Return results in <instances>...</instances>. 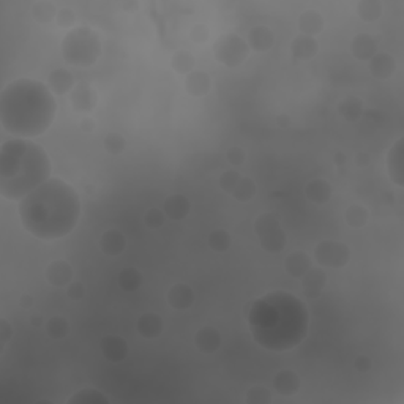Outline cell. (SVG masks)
Returning a JSON list of instances; mask_svg holds the SVG:
<instances>
[{"label": "cell", "mask_w": 404, "mask_h": 404, "mask_svg": "<svg viewBox=\"0 0 404 404\" xmlns=\"http://www.w3.org/2000/svg\"><path fill=\"white\" fill-rule=\"evenodd\" d=\"M98 247L102 250L103 254H106L109 257H117L124 254V251L127 250L125 234L120 229H117V227H111V229L104 231L102 236H99Z\"/></svg>", "instance_id": "ac0fdd59"}, {"label": "cell", "mask_w": 404, "mask_h": 404, "mask_svg": "<svg viewBox=\"0 0 404 404\" xmlns=\"http://www.w3.org/2000/svg\"><path fill=\"white\" fill-rule=\"evenodd\" d=\"M302 280V291L303 296L309 300H316L322 296V292L327 288V283H329V278H327L325 268H322L319 266H313L309 270L303 275Z\"/></svg>", "instance_id": "4fadbf2b"}, {"label": "cell", "mask_w": 404, "mask_h": 404, "mask_svg": "<svg viewBox=\"0 0 404 404\" xmlns=\"http://www.w3.org/2000/svg\"><path fill=\"white\" fill-rule=\"evenodd\" d=\"M70 322L67 318L63 316H51V318L46 321L45 324V330L46 335H48L52 341H62L63 338L68 337L70 333Z\"/></svg>", "instance_id": "d590c367"}, {"label": "cell", "mask_w": 404, "mask_h": 404, "mask_svg": "<svg viewBox=\"0 0 404 404\" xmlns=\"http://www.w3.org/2000/svg\"><path fill=\"white\" fill-rule=\"evenodd\" d=\"M303 193L309 202L316 204V206H324L333 196V186L325 179H313L305 185Z\"/></svg>", "instance_id": "484cf974"}, {"label": "cell", "mask_w": 404, "mask_h": 404, "mask_svg": "<svg viewBox=\"0 0 404 404\" xmlns=\"http://www.w3.org/2000/svg\"><path fill=\"white\" fill-rule=\"evenodd\" d=\"M99 350L102 355L111 363L124 362L130 354V346L120 335H104L99 339Z\"/></svg>", "instance_id": "5bb4252c"}, {"label": "cell", "mask_w": 404, "mask_h": 404, "mask_svg": "<svg viewBox=\"0 0 404 404\" xmlns=\"http://www.w3.org/2000/svg\"><path fill=\"white\" fill-rule=\"evenodd\" d=\"M56 114V95L42 81L15 79L0 93V124L13 138L43 136L54 124Z\"/></svg>", "instance_id": "3957f363"}, {"label": "cell", "mask_w": 404, "mask_h": 404, "mask_svg": "<svg viewBox=\"0 0 404 404\" xmlns=\"http://www.w3.org/2000/svg\"><path fill=\"white\" fill-rule=\"evenodd\" d=\"M161 209L168 220L184 221L188 218L191 212V201L185 195H181V193H174V195H169L163 201Z\"/></svg>", "instance_id": "e0dca14e"}, {"label": "cell", "mask_w": 404, "mask_h": 404, "mask_svg": "<svg viewBox=\"0 0 404 404\" xmlns=\"http://www.w3.org/2000/svg\"><path fill=\"white\" fill-rule=\"evenodd\" d=\"M45 278L52 288H67V286L74 281V270L72 264L65 259H56L48 264L45 270Z\"/></svg>", "instance_id": "7c38bea8"}, {"label": "cell", "mask_w": 404, "mask_h": 404, "mask_svg": "<svg viewBox=\"0 0 404 404\" xmlns=\"http://www.w3.org/2000/svg\"><path fill=\"white\" fill-rule=\"evenodd\" d=\"M355 11L363 22H376L384 13V5L380 0H360Z\"/></svg>", "instance_id": "836d02e7"}, {"label": "cell", "mask_w": 404, "mask_h": 404, "mask_svg": "<svg viewBox=\"0 0 404 404\" xmlns=\"http://www.w3.org/2000/svg\"><path fill=\"white\" fill-rule=\"evenodd\" d=\"M185 89L195 98L206 97L212 90V78L207 72L195 70L188 76H185Z\"/></svg>", "instance_id": "4316f807"}, {"label": "cell", "mask_w": 404, "mask_h": 404, "mask_svg": "<svg viewBox=\"0 0 404 404\" xmlns=\"http://www.w3.org/2000/svg\"><path fill=\"white\" fill-rule=\"evenodd\" d=\"M31 325L33 327V329H38V327H42V325H45L46 324V321H45V318L42 314H35V316H32L31 318Z\"/></svg>", "instance_id": "11a10c76"}, {"label": "cell", "mask_w": 404, "mask_h": 404, "mask_svg": "<svg viewBox=\"0 0 404 404\" xmlns=\"http://www.w3.org/2000/svg\"><path fill=\"white\" fill-rule=\"evenodd\" d=\"M354 370L357 373H368V371H371V368H373V360H371V357H368L365 354H360V355H357L355 359H354Z\"/></svg>", "instance_id": "c3c4849f"}, {"label": "cell", "mask_w": 404, "mask_h": 404, "mask_svg": "<svg viewBox=\"0 0 404 404\" xmlns=\"http://www.w3.org/2000/svg\"><path fill=\"white\" fill-rule=\"evenodd\" d=\"M136 330L144 339H156L165 330V321L158 313H143L136 321Z\"/></svg>", "instance_id": "44dd1931"}, {"label": "cell", "mask_w": 404, "mask_h": 404, "mask_svg": "<svg viewBox=\"0 0 404 404\" xmlns=\"http://www.w3.org/2000/svg\"><path fill=\"white\" fill-rule=\"evenodd\" d=\"M11 338H13V325L7 318H0V353H3Z\"/></svg>", "instance_id": "7dc6e473"}, {"label": "cell", "mask_w": 404, "mask_h": 404, "mask_svg": "<svg viewBox=\"0 0 404 404\" xmlns=\"http://www.w3.org/2000/svg\"><path fill=\"white\" fill-rule=\"evenodd\" d=\"M31 13L35 22L42 26H48L52 21H56L58 8L56 7V3L49 2V0H38V2L32 3Z\"/></svg>", "instance_id": "4dcf8cb0"}, {"label": "cell", "mask_w": 404, "mask_h": 404, "mask_svg": "<svg viewBox=\"0 0 404 404\" xmlns=\"http://www.w3.org/2000/svg\"><path fill=\"white\" fill-rule=\"evenodd\" d=\"M76 83L73 73L67 68H56L52 70L48 76V87L56 97L70 95L73 92Z\"/></svg>", "instance_id": "7402d4cb"}, {"label": "cell", "mask_w": 404, "mask_h": 404, "mask_svg": "<svg viewBox=\"0 0 404 404\" xmlns=\"http://www.w3.org/2000/svg\"><path fill=\"white\" fill-rule=\"evenodd\" d=\"M67 404H111V398L102 390L86 387L74 391L67 400Z\"/></svg>", "instance_id": "f546056e"}, {"label": "cell", "mask_w": 404, "mask_h": 404, "mask_svg": "<svg viewBox=\"0 0 404 404\" xmlns=\"http://www.w3.org/2000/svg\"><path fill=\"white\" fill-rule=\"evenodd\" d=\"M380 38L371 33H357L350 42V54L360 62H368L379 51Z\"/></svg>", "instance_id": "2e32d148"}, {"label": "cell", "mask_w": 404, "mask_h": 404, "mask_svg": "<svg viewBox=\"0 0 404 404\" xmlns=\"http://www.w3.org/2000/svg\"><path fill=\"white\" fill-rule=\"evenodd\" d=\"M245 40H247V43L250 46V51L262 54V52H267L273 48L275 33L270 27L259 24L250 29V32Z\"/></svg>", "instance_id": "d6986e66"}, {"label": "cell", "mask_w": 404, "mask_h": 404, "mask_svg": "<svg viewBox=\"0 0 404 404\" xmlns=\"http://www.w3.org/2000/svg\"><path fill=\"white\" fill-rule=\"evenodd\" d=\"M319 43L313 37L298 33L291 42V56L296 62H308L318 56Z\"/></svg>", "instance_id": "ffe728a7"}, {"label": "cell", "mask_w": 404, "mask_h": 404, "mask_svg": "<svg viewBox=\"0 0 404 404\" xmlns=\"http://www.w3.org/2000/svg\"><path fill=\"white\" fill-rule=\"evenodd\" d=\"M251 335L259 346L275 353L294 349L307 338L309 313L300 298L277 291L247 308Z\"/></svg>", "instance_id": "7a4b0ae2"}, {"label": "cell", "mask_w": 404, "mask_h": 404, "mask_svg": "<svg viewBox=\"0 0 404 404\" xmlns=\"http://www.w3.org/2000/svg\"><path fill=\"white\" fill-rule=\"evenodd\" d=\"M195 67L196 58L190 51L179 49L171 57V68L180 76H188L191 72H195Z\"/></svg>", "instance_id": "e575fe53"}, {"label": "cell", "mask_w": 404, "mask_h": 404, "mask_svg": "<svg viewBox=\"0 0 404 404\" xmlns=\"http://www.w3.org/2000/svg\"><path fill=\"white\" fill-rule=\"evenodd\" d=\"M338 113L344 120L349 124H355L362 119L363 113H365V104H363L359 97H346L341 103L338 104Z\"/></svg>", "instance_id": "f1b7e54d"}, {"label": "cell", "mask_w": 404, "mask_h": 404, "mask_svg": "<svg viewBox=\"0 0 404 404\" xmlns=\"http://www.w3.org/2000/svg\"><path fill=\"white\" fill-rule=\"evenodd\" d=\"M313 267L312 256L305 251H292L284 259V270L292 278L300 280Z\"/></svg>", "instance_id": "83f0119b"}, {"label": "cell", "mask_w": 404, "mask_h": 404, "mask_svg": "<svg viewBox=\"0 0 404 404\" xmlns=\"http://www.w3.org/2000/svg\"><path fill=\"white\" fill-rule=\"evenodd\" d=\"M297 27H298V32H300L302 35L316 38L318 35L324 32V27H325L324 16H322L318 10L302 11L297 17Z\"/></svg>", "instance_id": "d4e9b609"}, {"label": "cell", "mask_w": 404, "mask_h": 404, "mask_svg": "<svg viewBox=\"0 0 404 404\" xmlns=\"http://www.w3.org/2000/svg\"><path fill=\"white\" fill-rule=\"evenodd\" d=\"M95 128H97V122L92 115H84L83 119L79 120V130L83 133L90 134V133L95 131Z\"/></svg>", "instance_id": "681fc988"}, {"label": "cell", "mask_w": 404, "mask_h": 404, "mask_svg": "<svg viewBox=\"0 0 404 404\" xmlns=\"http://www.w3.org/2000/svg\"><path fill=\"white\" fill-rule=\"evenodd\" d=\"M33 303H35V297L32 294H22L19 297V307L21 308H24V309H31L33 307Z\"/></svg>", "instance_id": "816d5d0a"}, {"label": "cell", "mask_w": 404, "mask_h": 404, "mask_svg": "<svg viewBox=\"0 0 404 404\" xmlns=\"http://www.w3.org/2000/svg\"><path fill=\"white\" fill-rule=\"evenodd\" d=\"M275 122H277V125L281 128V130H286V128L291 127V117L288 114H278Z\"/></svg>", "instance_id": "f5cc1de1"}, {"label": "cell", "mask_w": 404, "mask_h": 404, "mask_svg": "<svg viewBox=\"0 0 404 404\" xmlns=\"http://www.w3.org/2000/svg\"><path fill=\"white\" fill-rule=\"evenodd\" d=\"M62 57L68 65L78 68L93 67L102 57L103 45L99 35L87 26L68 31L60 45Z\"/></svg>", "instance_id": "5b68a950"}, {"label": "cell", "mask_w": 404, "mask_h": 404, "mask_svg": "<svg viewBox=\"0 0 404 404\" xmlns=\"http://www.w3.org/2000/svg\"><path fill=\"white\" fill-rule=\"evenodd\" d=\"M195 291L186 283L172 284L166 292L168 305L175 309V312H186V309H190L195 305Z\"/></svg>", "instance_id": "9a60e30c"}, {"label": "cell", "mask_w": 404, "mask_h": 404, "mask_svg": "<svg viewBox=\"0 0 404 404\" xmlns=\"http://www.w3.org/2000/svg\"><path fill=\"white\" fill-rule=\"evenodd\" d=\"M250 46L247 40L237 33H225L213 45L215 60L226 68H237L247 60L250 56Z\"/></svg>", "instance_id": "52a82bcc"}, {"label": "cell", "mask_w": 404, "mask_h": 404, "mask_svg": "<svg viewBox=\"0 0 404 404\" xmlns=\"http://www.w3.org/2000/svg\"><path fill=\"white\" fill-rule=\"evenodd\" d=\"M122 8H124L127 13H134L139 8V3L138 2H127L122 5Z\"/></svg>", "instance_id": "9f6ffc18"}, {"label": "cell", "mask_w": 404, "mask_h": 404, "mask_svg": "<svg viewBox=\"0 0 404 404\" xmlns=\"http://www.w3.org/2000/svg\"><path fill=\"white\" fill-rule=\"evenodd\" d=\"M272 401V391L264 385H253L245 394V403L247 404H270Z\"/></svg>", "instance_id": "ab89813d"}, {"label": "cell", "mask_w": 404, "mask_h": 404, "mask_svg": "<svg viewBox=\"0 0 404 404\" xmlns=\"http://www.w3.org/2000/svg\"><path fill=\"white\" fill-rule=\"evenodd\" d=\"M70 104H72L74 113L90 114L98 104L97 90L89 83L81 81V83L74 86L73 92L70 93Z\"/></svg>", "instance_id": "9c48e42d"}, {"label": "cell", "mask_w": 404, "mask_h": 404, "mask_svg": "<svg viewBox=\"0 0 404 404\" xmlns=\"http://www.w3.org/2000/svg\"><path fill=\"white\" fill-rule=\"evenodd\" d=\"M344 221L353 229H362L365 227L368 221H370V210H368L363 204H350V206L344 210Z\"/></svg>", "instance_id": "d6a6232c"}, {"label": "cell", "mask_w": 404, "mask_h": 404, "mask_svg": "<svg viewBox=\"0 0 404 404\" xmlns=\"http://www.w3.org/2000/svg\"><path fill=\"white\" fill-rule=\"evenodd\" d=\"M117 284L125 292H136L143 286V273L136 267H125L117 275Z\"/></svg>", "instance_id": "1f68e13d"}, {"label": "cell", "mask_w": 404, "mask_h": 404, "mask_svg": "<svg viewBox=\"0 0 404 404\" xmlns=\"http://www.w3.org/2000/svg\"><path fill=\"white\" fill-rule=\"evenodd\" d=\"M387 172L390 180L398 186H404V138H398L387 152Z\"/></svg>", "instance_id": "30bf717a"}, {"label": "cell", "mask_w": 404, "mask_h": 404, "mask_svg": "<svg viewBox=\"0 0 404 404\" xmlns=\"http://www.w3.org/2000/svg\"><path fill=\"white\" fill-rule=\"evenodd\" d=\"M52 165L43 145L32 139L11 138L0 145V196L19 202L46 180Z\"/></svg>", "instance_id": "277c9868"}, {"label": "cell", "mask_w": 404, "mask_h": 404, "mask_svg": "<svg viewBox=\"0 0 404 404\" xmlns=\"http://www.w3.org/2000/svg\"><path fill=\"white\" fill-rule=\"evenodd\" d=\"M240 179H242V174H240L237 169H229V171H225L223 174L220 175V188L223 190L227 195H232L234 190H236V186L239 185Z\"/></svg>", "instance_id": "b9f144b4"}, {"label": "cell", "mask_w": 404, "mask_h": 404, "mask_svg": "<svg viewBox=\"0 0 404 404\" xmlns=\"http://www.w3.org/2000/svg\"><path fill=\"white\" fill-rule=\"evenodd\" d=\"M210 38V29L207 24H195L190 29V40L196 45L207 43Z\"/></svg>", "instance_id": "bcb514c9"}, {"label": "cell", "mask_w": 404, "mask_h": 404, "mask_svg": "<svg viewBox=\"0 0 404 404\" xmlns=\"http://www.w3.org/2000/svg\"><path fill=\"white\" fill-rule=\"evenodd\" d=\"M103 147L108 152L109 155H122L127 149V140L124 138V134L119 131H111L103 139Z\"/></svg>", "instance_id": "f35d334b"}, {"label": "cell", "mask_w": 404, "mask_h": 404, "mask_svg": "<svg viewBox=\"0 0 404 404\" xmlns=\"http://www.w3.org/2000/svg\"><path fill=\"white\" fill-rule=\"evenodd\" d=\"M76 13H74V10L73 8H70V7H63L58 10V13H57V17H56V22H57V26L58 27H62V29H74V24H76Z\"/></svg>", "instance_id": "ee69618b"}, {"label": "cell", "mask_w": 404, "mask_h": 404, "mask_svg": "<svg viewBox=\"0 0 404 404\" xmlns=\"http://www.w3.org/2000/svg\"><path fill=\"white\" fill-rule=\"evenodd\" d=\"M166 220H168L166 215H165V212H163V209H160V207H152L144 213V225L152 231L161 229V227L165 226Z\"/></svg>", "instance_id": "60d3db41"}, {"label": "cell", "mask_w": 404, "mask_h": 404, "mask_svg": "<svg viewBox=\"0 0 404 404\" xmlns=\"http://www.w3.org/2000/svg\"><path fill=\"white\" fill-rule=\"evenodd\" d=\"M65 289H67L65 291L67 297L70 298V300H73V302H81L87 294L86 284L83 283V281H79V280L72 281V283H70Z\"/></svg>", "instance_id": "f6af8a7d"}, {"label": "cell", "mask_w": 404, "mask_h": 404, "mask_svg": "<svg viewBox=\"0 0 404 404\" xmlns=\"http://www.w3.org/2000/svg\"><path fill=\"white\" fill-rule=\"evenodd\" d=\"M302 387V379L294 370H281L273 376V390L281 396H294Z\"/></svg>", "instance_id": "cb8c5ba5"}, {"label": "cell", "mask_w": 404, "mask_h": 404, "mask_svg": "<svg viewBox=\"0 0 404 404\" xmlns=\"http://www.w3.org/2000/svg\"><path fill=\"white\" fill-rule=\"evenodd\" d=\"M354 163H355L357 168L363 169V168L370 166L371 158H370V155L366 154V152H357V154L354 155Z\"/></svg>", "instance_id": "f907efd6"}, {"label": "cell", "mask_w": 404, "mask_h": 404, "mask_svg": "<svg viewBox=\"0 0 404 404\" xmlns=\"http://www.w3.org/2000/svg\"><path fill=\"white\" fill-rule=\"evenodd\" d=\"M226 160L234 169L240 168L247 161V152H245L243 147H240V145H232L226 152Z\"/></svg>", "instance_id": "7bdbcfd3"}, {"label": "cell", "mask_w": 404, "mask_h": 404, "mask_svg": "<svg viewBox=\"0 0 404 404\" xmlns=\"http://www.w3.org/2000/svg\"><path fill=\"white\" fill-rule=\"evenodd\" d=\"M207 243L209 248L215 251V253H226L232 247V236L223 227H218V229H213L209 234Z\"/></svg>", "instance_id": "8d00e7d4"}, {"label": "cell", "mask_w": 404, "mask_h": 404, "mask_svg": "<svg viewBox=\"0 0 404 404\" xmlns=\"http://www.w3.org/2000/svg\"><path fill=\"white\" fill-rule=\"evenodd\" d=\"M353 251L339 240H321L313 251V259L322 268H344L350 261Z\"/></svg>", "instance_id": "ba28073f"}, {"label": "cell", "mask_w": 404, "mask_h": 404, "mask_svg": "<svg viewBox=\"0 0 404 404\" xmlns=\"http://www.w3.org/2000/svg\"><path fill=\"white\" fill-rule=\"evenodd\" d=\"M398 68L396 58L385 51H378L368 60V72L378 81H389L395 76Z\"/></svg>", "instance_id": "8fae6325"}, {"label": "cell", "mask_w": 404, "mask_h": 404, "mask_svg": "<svg viewBox=\"0 0 404 404\" xmlns=\"http://www.w3.org/2000/svg\"><path fill=\"white\" fill-rule=\"evenodd\" d=\"M17 212L26 232L52 242L74 231L83 213V202L68 181L51 177L17 202Z\"/></svg>", "instance_id": "6da1fadb"}, {"label": "cell", "mask_w": 404, "mask_h": 404, "mask_svg": "<svg viewBox=\"0 0 404 404\" xmlns=\"http://www.w3.org/2000/svg\"><path fill=\"white\" fill-rule=\"evenodd\" d=\"M346 161H348V156L344 152H337V154L333 155V163H335L337 166H344L346 165Z\"/></svg>", "instance_id": "db71d44e"}, {"label": "cell", "mask_w": 404, "mask_h": 404, "mask_svg": "<svg viewBox=\"0 0 404 404\" xmlns=\"http://www.w3.org/2000/svg\"><path fill=\"white\" fill-rule=\"evenodd\" d=\"M196 349L202 354H215L223 344V337L218 329L206 325L195 333Z\"/></svg>", "instance_id": "603a6c76"}, {"label": "cell", "mask_w": 404, "mask_h": 404, "mask_svg": "<svg viewBox=\"0 0 404 404\" xmlns=\"http://www.w3.org/2000/svg\"><path fill=\"white\" fill-rule=\"evenodd\" d=\"M253 231L259 239L261 248L267 253H281L288 245V234H286L281 220L277 213H261L253 223Z\"/></svg>", "instance_id": "8992f818"}, {"label": "cell", "mask_w": 404, "mask_h": 404, "mask_svg": "<svg viewBox=\"0 0 404 404\" xmlns=\"http://www.w3.org/2000/svg\"><path fill=\"white\" fill-rule=\"evenodd\" d=\"M256 195H257L256 181L251 177H247V175H242V179H240L239 185L236 186V190H234L231 196L236 199L237 202H250L253 201Z\"/></svg>", "instance_id": "74e56055"}]
</instances>
